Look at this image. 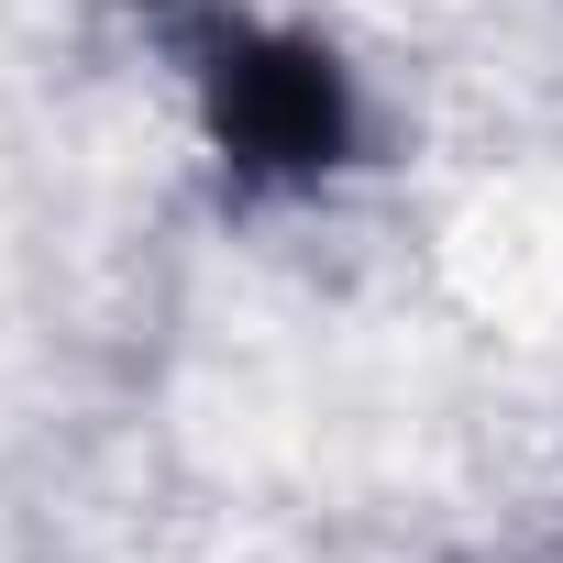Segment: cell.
<instances>
[{"label": "cell", "mask_w": 563, "mask_h": 563, "mask_svg": "<svg viewBox=\"0 0 563 563\" xmlns=\"http://www.w3.org/2000/svg\"><path fill=\"white\" fill-rule=\"evenodd\" d=\"M133 23L199 89V122H210L232 199H299L365 155L354 67L321 34H288V23L243 12V0H133Z\"/></svg>", "instance_id": "6da1fadb"}]
</instances>
